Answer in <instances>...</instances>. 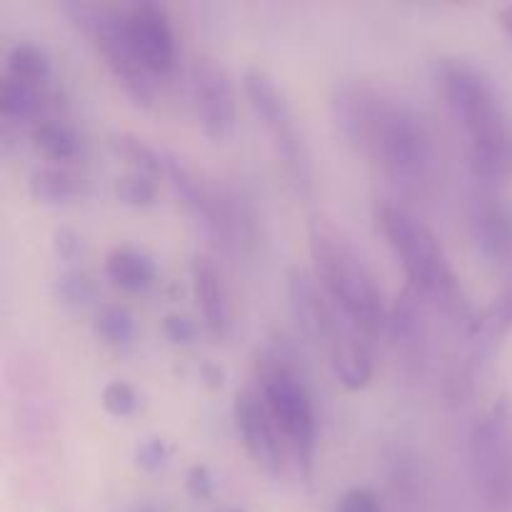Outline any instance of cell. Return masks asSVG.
<instances>
[{"label":"cell","mask_w":512,"mask_h":512,"mask_svg":"<svg viewBox=\"0 0 512 512\" xmlns=\"http://www.w3.org/2000/svg\"><path fill=\"white\" fill-rule=\"evenodd\" d=\"M498 20H500V25H503L505 35H508V38L512 40V5H505V8H500Z\"/></svg>","instance_id":"32"},{"label":"cell","mask_w":512,"mask_h":512,"mask_svg":"<svg viewBox=\"0 0 512 512\" xmlns=\"http://www.w3.org/2000/svg\"><path fill=\"white\" fill-rule=\"evenodd\" d=\"M375 223L403 265L408 288L448 320L470 328L478 315L473 313V305L438 235L408 205L393 200H380L375 205Z\"/></svg>","instance_id":"3"},{"label":"cell","mask_w":512,"mask_h":512,"mask_svg":"<svg viewBox=\"0 0 512 512\" xmlns=\"http://www.w3.org/2000/svg\"><path fill=\"white\" fill-rule=\"evenodd\" d=\"M335 512H383L378 495L368 488H350L348 493L340 498Z\"/></svg>","instance_id":"28"},{"label":"cell","mask_w":512,"mask_h":512,"mask_svg":"<svg viewBox=\"0 0 512 512\" xmlns=\"http://www.w3.org/2000/svg\"><path fill=\"white\" fill-rule=\"evenodd\" d=\"M123 15L130 45H133L140 65L150 75L170 73L175 68L178 48H175V33L168 10L155 3H135L123 8Z\"/></svg>","instance_id":"13"},{"label":"cell","mask_w":512,"mask_h":512,"mask_svg":"<svg viewBox=\"0 0 512 512\" xmlns=\"http://www.w3.org/2000/svg\"><path fill=\"white\" fill-rule=\"evenodd\" d=\"M115 195H118L120 203L133 205V208H145L155 200V178L145 173H130L120 175L115 180Z\"/></svg>","instance_id":"25"},{"label":"cell","mask_w":512,"mask_h":512,"mask_svg":"<svg viewBox=\"0 0 512 512\" xmlns=\"http://www.w3.org/2000/svg\"><path fill=\"white\" fill-rule=\"evenodd\" d=\"M333 115L350 148L398 193L423 198L438 180V148L423 115L390 90L363 80L340 83Z\"/></svg>","instance_id":"1"},{"label":"cell","mask_w":512,"mask_h":512,"mask_svg":"<svg viewBox=\"0 0 512 512\" xmlns=\"http://www.w3.org/2000/svg\"><path fill=\"white\" fill-rule=\"evenodd\" d=\"M30 138H33L35 148H38L45 158L55 160V163H68V160H73L80 150L78 133H75L65 120L58 118L43 120V123L35 125Z\"/></svg>","instance_id":"19"},{"label":"cell","mask_w":512,"mask_h":512,"mask_svg":"<svg viewBox=\"0 0 512 512\" xmlns=\"http://www.w3.org/2000/svg\"><path fill=\"white\" fill-rule=\"evenodd\" d=\"M425 300L413 288H405L390 308V325L393 338L408 358L420 360L428 345V323H425Z\"/></svg>","instance_id":"15"},{"label":"cell","mask_w":512,"mask_h":512,"mask_svg":"<svg viewBox=\"0 0 512 512\" xmlns=\"http://www.w3.org/2000/svg\"><path fill=\"white\" fill-rule=\"evenodd\" d=\"M188 490L195 500H210L213 498V478L205 465H193L188 470Z\"/></svg>","instance_id":"31"},{"label":"cell","mask_w":512,"mask_h":512,"mask_svg":"<svg viewBox=\"0 0 512 512\" xmlns=\"http://www.w3.org/2000/svg\"><path fill=\"white\" fill-rule=\"evenodd\" d=\"M190 278H193L195 303H198L205 325L215 338H225L230 323H233V315H230L228 290H225L218 265L208 255H195L190 263Z\"/></svg>","instance_id":"14"},{"label":"cell","mask_w":512,"mask_h":512,"mask_svg":"<svg viewBox=\"0 0 512 512\" xmlns=\"http://www.w3.org/2000/svg\"><path fill=\"white\" fill-rule=\"evenodd\" d=\"M135 463H138L140 470H145L150 475L160 473L165 468V463H168V448H165V443L160 438H148L135 450Z\"/></svg>","instance_id":"27"},{"label":"cell","mask_w":512,"mask_h":512,"mask_svg":"<svg viewBox=\"0 0 512 512\" xmlns=\"http://www.w3.org/2000/svg\"><path fill=\"white\" fill-rule=\"evenodd\" d=\"M108 145L118 158H123L125 163L130 165V170H135V173H145L155 178V175L165 170L163 155H160L153 145L145 143L143 138L128 133V130H113V133L108 135Z\"/></svg>","instance_id":"20"},{"label":"cell","mask_w":512,"mask_h":512,"mask_svg":"<svg viewBox=\"0 0 512 512\" xmlns=\"http://www.w3.org/2000/svg\"><path fill=\"white\" fill-rule=\"evenodd\" d=\"M308 238L315 280L325 295L363 335L383 333L390 325V310L373 270L358 248L328 218H315Z\"/></svg>","instance_id":"4"},{"label":"cell","mask_w":512,"mask_h":512,"mask_svg":"<svg viewBox=\"0 0 512 512\" xmlns=\"http://www.w3.org/2000/svg\"><path fill=\"white\" fill-rule=\"evenodd\" d=\"M105 273L115 288L128 290V293H145L158 278L153 258L135 248L110 250L108 260H105Z\"/></svg>","instance_id":"17"},{"label":"cell","mask_w":512,"mask_h":512,"mask_svg":"<svg viewBox=\"0 0 512 512\" xmlns=\"http://www.w3.org/2000/svg\"><path fill=\"white\" fill-rule=\"evenodd\" d=\"M163 330L165 335H168L170 343L175 345H190L198 338V325H195V320H190L188 315H165Z\"/></svg>","instance_id":"29"},{"label":"cell","mask_w":512,"mask_h":512,"mask_svg":"<svg viewBox=\"0 0 512 512\" xmlns=\"http://www.w3.org/2000/svg\"><path fill=\"white\" fill-rule=\"evenodd\" d=\"M468 218L473 243L485 263L512 273V200L493 185H483L470 198Z\"/></svg>","instance_id":"12"},{"label":"cell","mask_w":512,"mask_h":512,"mask_svg":"<svg viewBox=\"0 0 512 512\" xmlns=\"http://www.w3.org/2000/svg\"><path fill=\"white\" fill-rule=\"evenodd\" d=\"M260 395L283 433L285 445L293 453L298 468L303 470V475H310L315 458V435H318L315 405L305 380L300 378L298 370L285 363L283 355H270L263 363Z\"/></svg>","instance_id":"8"},{"label":"cell","mask_w":512,"mask_h":512,"mask_svg":"<svg viewBox=\"0 0 512 512\" xmlns=\"http://www.w3.org/2000/svg\"><path fill=\"white\" fill-rule=\"evenodd\" d=\"M45 98L38 90V85L23 83V80H15L10 75H3L0 80V113L5 118L15 120H28L43 110Z\"/></svg>","instance_id":"22"},{"label":"cell","mask_w":512,"mask_h":512,"mask_svg":"<svg viewBox=\"0 0 512 512\" xmlns=\"http://www.w3.org/2000/svg\"><path fill=\"white\" fill-rule=\"evenodd\" d=\"M100 400H103V408L120 420L130 418L138 408V395H135L133 385H128L125 380H110L103 388Z\"/></svg>","instance_id":"26"},{"label":"cell","mask_w":512,"mask_h":512,"mask_svg":"<svg viewBox=\"0 0 512 512\" xmlns=\"http://www.w3.org/2000/svg\"><path fill=\"white\" fill-rule=\"evenodd\" d=\"M243 88L250 108L255 110L260 123L268 130L270 143H273L278 160L283 163L295 195L308 198L313 193V163H310V150L305 145L303 133L298 128V118H295L288 98L275 83L273 75L263 68H250L243 78Z\"/></svg>","instance_id":"7"},{"label":"cell","mask_w":512,"mask_h":512,"mask_svg":"<svg viewBox=\"0 0 512 512\" xmlns=\"http://www.w3.org/2000/svg\"><path fill=\"white\" fill-rule=\"evenodd\" d=\"M512 330V283L503 293L495 298V303L490 305L485 313H480L475 318V323L470 325V340H473V365L483 363V358H488L495 350V345L505 338Z\"/></svg>","instance_id":"16"},{"label":"cell","mask_w":512,"mask_h":512,"mask_svg":"<svg viewBox=\"0 0 512 512\" xmlns=\"http://www.w3.org/2000/svg\"><path fill=\"white\" fill-rule=\"evenodd\" d=\"M53 293L65 308H83L93 298V283L83 270H65L55 278Z\"/></svg>","instance_id":"24"},{"label":"cell","mask_w":512,"mask_h":512,"mask_svg":"<svg viewBox=\"0 0 512 512\" xmlns=\"http://www.w3.org/2000/svg\"><path fill=\"white\" fill-rule=\"evenodd\" d=\"M470 475L488 510H512V430L503 405L485 413L470 433Z\"/></svg>","instance_id":"9"},{"label":"cell","mask_w":512,"mask_h":512,"mask_svg":"<svg viewBox=\"0 0 512 512\" xmlns=\"http://www.w3.org/2000/svg\"><path fill=\"white\" fill-rule=\"evenodd\" d=\"M288 303L303 338L328 353L338 383L348 390H363L373 378V355L363 333L348 318H340L338 305L325 295L318 280L305 270H293Z\"/></svg>","instance_id":"5"},{"label":"cell","mask_w":512,"mask_h":512,"mask_svg":"<svg viewBox=\"0 0 512 512\" xmlns=\"http://www.w3.org/2000/svg\"><path fill=\"white\" fill-rule=\"evenodd\" d=\"M438 83L468 140L475 178L498 188L512 178V115L503 95L478 65L460 58L440 60Z\"/></svg>","instance_id":"2"},{"label":"cell","mask_w":512,"mask_h":512,"mask_svg":"<svg viewBox=\"0 0 512 512\" xmlns=\"http://www.w3.org/2000/svg\"><path fill=\"white\" fill-rule=\"evenodd\" d=\"M190 93L205 135L228 138L235 128V88L228 68L210 55H198L190 65Z\"/></svg>","instance_id":"10"},{"label":"cell","mask_w":512,"mask_h":512,"mask_svg":"<svg viewBox=\"0 0 512 512\" xmlns=\"http://www.w3.org/2000/svg\"><path fill=\"white\" fill-rule=\"evenodd\" d=\"M28 190L40 203H68L75 195H80L83 178L68 168L50 165V168H40L30 175Z\"/></svg>","instance_id":"18"},{"label":"cell","mask_w":512,"mask_h":512,"mask_svg":"<svg viewBox=\"0 0 512 512\" xmlns=\"http://www.w3.org/2000/svg\"><path fill=\"white\" fill-rule=\"evenodd\" d=\"M53 248L55 253H58V258H63L65 263H73V260H78L80 250H83V243H80L75 230L58 228L53 235Z\"/></svg>","instance_id":"30"},{"label":"cell","mask_w":512,"mask_h":512,"mask_svg":"<svg viewBox=\"0 0 512 512\" xmlns=\"http://www.w3.org/2000/svg\"><path fill=\"white\" fill-rule=\"evenodd\" d=\"M225 512H240V510H225Z\"/></svg>","instance_id":"33"},{"label":"cell","mask_w":512,"mask_h":512,"mask_svg":"<svg viewBox=\"0 0 512 512\" xmlns=\"http://www.w3.org/2000/svg\"><path fill=\"white\" fill-rule=\"evenodd\" d=\"M5 75L30 85L45 83L50 78L48 53L35 43H15L5 53Z\"/></svg>","instance_id":"21"},{"label":"cell","mask_w":512,"mask_h":512,"mask_svg":"<svg viewBox=\"0 0 512 512\" xmlns=\"http://www.w3.org/2000/svg\"><path fill=\"white\" fill-rule=\"evenodd\" d=\"M233 420L240 443L248 450L253 463L268 475L280 478L285 473L288 445H285L283 433L275 425L263 395L255 390H240L233 403Z\"/></svg>","instance_id":"11"},{"label":"cell","mask_w":512,"mask_h":512,"mask_svg":"<svg viewBox=\"0 0 512 512\" xmlns=\"http://www.w3.org/2000/svg\"><path fill=\"white\" fill-rule=\"evenodd\" d=\"M140 512H145V510H140Z\"/></svg>","instance_id":"34"},{"label":"cell","mask_w":512,"mask_h":512,"mask_svg":"<svg viewBox=\"0 0 512 512\" xmlns=\"http://www.w3.org/2000/svg\"><path fill=\"white\" fill-rule=\"evenodd\" d=\"M63 10L70 15L75 28L90 40L110 73L118 78L125 93L130 95L135 105L148 108L153 103V75L140 65L133 45H130L128 28H125L123 8H108V5L85 3V0H73L63 3Z\"/></svg>","instance_id":"6"},{"label":"cell","mask_w":512,"mask_h":512,"mask_svg":"<svg viewBox=\"0 0 512 512\" xmlns=\"http://www.w3.org/2000/svg\"><path fill=\"white\" fill-rule=\"evenodd\" d=\"M95 333L105 340L108 345L123 348L135 338V318L128 308L123 305H105L98 315H95Z\"/></svg>","instance_id":"23"}]
</instances>
